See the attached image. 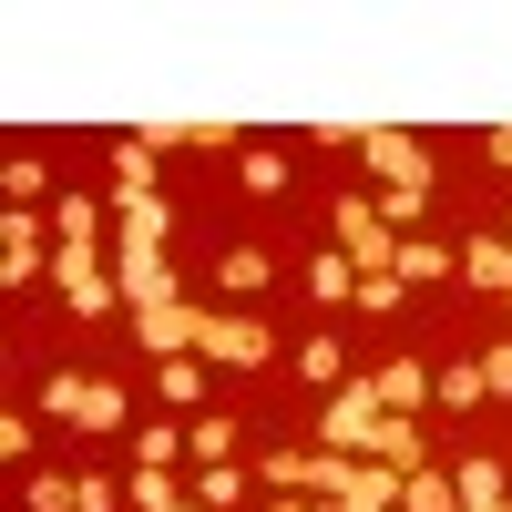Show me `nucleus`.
<instances>
[{
    "label": "nucleus",
    "mask_w": 512,
    "mask_h": 512,
    "mask_svg": "<svg viewBox=\"0 0 512 512\" xmlns=\"http://www.w3.org/2000/svg\"><path fill=\"white\" fill-rule=\"evenodd\" d=\"M113 287H123V308H185V267L164 256L154 236H123V256H113Z\"/></svg>",
    "instance_id": "nucleus-1"
},
{
    "label": "nucleus",
    "mask_w": 512,
    "mask_h": 512,
    "mask_svg": "<svg viewBox=\"0 0 512 512\" xmlns=\"http://www.w3.org/2000/svg\"><path fill=\"white\" fill-rule=\"evenodd\" d=\"M379 379H338L328 390V410H318V451H349V461H369V441H379Z\"/></svg>",
    "instance_id": "nucleus-2"
},
{
    "label": "nucleus",
    "mask_w": 512,
    "mask_h": 512,
    "mask_svg": "<svg viewBox=\"0 0 512 512\" xmlns=\"http://www.w3.org/2000/svg\"><path fill=\"white\" fill-rule=\"evenodd\" d=\"M338 256H349L359 277H390V267H400V236L379 226V205H359V195H338Z\"/></svg>",
    "instance_id": "nucleus-3"
},
{
    "label": "nucleus",
    "mask_w": 512,
    "mask_h": 512,
    "mask_svg": "<svg viewBox=\"0 0 512 512\" xmlns=\"http://www.w3.org/2000/svg\"><path fill=\"white\" fill-rule=\"evenodd\" d=\"M195 349H205V359H226V369H267V328H256V318H226V308H205V318H195Z\"/></svg>",
    "instance_id": "nucleus-4"
},
{
    "label": "nucleus",
    "mask_w": 512,
    "mask_h": 512,
    "mask_svg": "<svg viewBox=\"0 0 512 512\" xmlns=\"http://www.w3.org/2000/svg\"><path fill=\"white\" fill-rule=\"evenodd\" d=\"M359 154H369V175L390 185V195H400V185H431V154H420L410 134H390V123H369V134H359Z\"/></svg>",
    "instance_id": "nucleus-5"
},
{
    "label": "nucleus",
    "mask_w": 512,
    "mask_h": 512,
    "mask_svg": "<svg viewBox=\"0 0 512 512\" xmlns=\"http://www.w3.org/2000/svg\"><path fill=\"white\" fill-rule=\"evenodd\" d=\"M195 318H205L195 297H185V308H144V318H134V338H144L154 359H195Z\"/></svg>",
    "instance_id": "nucleus-6"
},
{
    "label": "nucleus",
    "mask_w": 512,
    "mask_h": 512,
    "mask_svg": "<svg viewBox=\"0 0 512 512\" xmlns=\"http://www.w3.org/2000/svg\"><path fill=\"white\" fill-rule=\"evenodd\" d=\"M0 277L31 287V277H52V226H31L21 205H11V256H0Z\"/></svg>",
    "instance_id": "nucleus-7"
},
{
    "label": "nucleus",
    "mask_w": 512,
    "mask_h": 512,
    "mask_svg": "<svg viewBox=\"0 0 512 512\" xmlns=\"http://www.w3.org/2000/svg\"><path fill=\"white\" fill-rule=\"evenodd\" d=\"M400 287H441V277H461V256L451 246H431V236H400V267H390Z\"/></svg>",
    "instance_id": "nucleus-8"
},
{
    "label": "nucleus",
    "mask_w": 512,
    "mask_h": 512,
    "mask_svg": "<svg viewBox=\"0 0 512 512\" xmlns=\"http://www.w3.org/2000/svg\"><path fill=\"white\" fill-rule=\"evenodd\" d=\"M461 277L492 287V297H512V246L502 236H472V246H461Z\"/></svg>",
    "instance_id": "nucleus-9"
},
{
    "label": "nucleus",
    "mask_w": 512,
    "mask_h": 512,
    "mask_svg": "<svg viewBox=\"0 0 512 512\" xmlns=\"http://www.w3.org/2000/svg\"><path fill=\"white\" fill-rule=\"evenodd\" d=\"M72 420H82V431L103 441V431H123V420H134V400H123L113 379H82V410H72Z\"/></svg>",
    "instance_id": "nucleus-10"
},
{
    "label": "nucleus",
    "mask_w": 512,
    "mask_h": 512,
    "mask_svg": "<svg viewBox=\"0 0 512 512\" xmlns=\"http://www.w3.org/2000/svg\"><path fill=\"white\" fill-rule=\"evenodd\" d=\"M400 512H461L451 472H431V461H420V472H400Z\"/></svg>",
    "instance_id": "nucleus-11"
},
{
    "label": "nucleus",
    "mask_w": 512,
    "mask_h": 512,
    "mask_svg": "<svg viewBox=\"0 0 512 512\" xmlns=\"http://www.w3.org/2000/svg\"><path fill=\"white\" fill-rule=\"evenodd\" d=\"M236 185L277 205V195H287V154H267V144H246V154H236Z\"/></svg>",
    "instance_id": "nucleus-12"
},
{
    "label": "nucleus",
    "mask_w": 512,
    "mask_h": 512,
    "mask_svg": "<svg viewBox=\"0 0 512 512\" xmlns=\"http://www.w3.org/2000/svg\"><path fill=\"white\" fill-rule=\"evenodd\" d=\"M154 390L175 410H205V359H154Z\"/></svg>",
    "instance_id": "nucleus-13"
},
{
    "label": "nucleus",
    "mask_w": 512,
    "mask_h": 512,
    "mask_svg": "<svg viewBox=\"0 0 512 512\" xmlns=\"http://www.w3.org/2000/svg\"><path fill=\"white\" fill-rule=\"evenodd\" d=\"M451 492H461V512H502V502H512L492 461H461V472H451Z\"/></svg>",
    "instance_id": "nucleus-14"
},
{
    "label": "nucleus",
    "mask_w": 512,
    "mask_h": 512,
    "mask_svg": "<svg viewBox=\"0 0 512 512\" xmlns=\"http://www.w3.org/2000/svg\"><path fill=\"white\" fill-rule=\"evenodd\" d=\"M113 216H123V236H154V246H164L175 205H164V195H113Z\"/></svg>",
    "instance_id": "nucleus-15"
},
{
    "label": "nucleus",
    "mask_w": 512,
    "mask_h": 512,
    "mask_svg": "<svg viewBox=\"0 0 512 512\" xmlns=\"http://www.w3.org/2000/svg\"><path fill=\"white\" fill-rule=\"evenodd\" d=\"M308 297H318V308L359 297V267H349V256H308Z\"/></svg>",
    "instance_id": "nucleus-16"
},
{
    "label": "nucleus",
    "mask_w": 512,
    "mask_h": 512,
    "mask_svg": "<svg viewBox=\"0 0 512 512\" xmlns=\"http://www.w3.org/2000/svg\"><path fill=\"white\" fill-rule=\"evenodd\" d=\"M216 277H226V297H256V287H267L277 267H267L256 246H226V256H216Z\"/></svg>",
    "instance_id": "nucleus-17"
},
{
    "label": "nucleus",
    "mask_w": 512,
    "mask_h": 512,
    "mask_svg": "<svg viewBox=\"0 0 512 512\" xmlns=\"http://www.w3.org/2000/svg\"><path fill=\"white\" fill-rule=\"evenodd\" d=\"M185 451H195V461H226V451H236V420H226V410H195Z\"/></svg>",
    "instance_id": "nucleus-18"
},
{
    "label": "nucleus",
    "mask_w": 512,
    "mask_h": 512,
    "mask_svg": "<svg viewBox=\"0 0 512 512\" xmlns=\"http://www.w3.org/2000/svg\"><path fill=\"white\" fill-rule=\"evenodd\" d=\"M123 502H134V512H175L185 492H175V472H144V461H134V482H123Z\"/></svg>",
    "instance_id": "nucleus-19"
},
{
    "label": "nucleus",
    "mask_w": 512,
    "mask_h": 512,
    "mask_svg": "<svg viewBox=\"0 0 512 512\" xmlns=\"http://www.w3.org/2000/svg\"><path fill=\"white\" fill-rule=\"evenodd\" d=\"M431 390H441V410H472V400H482V359H451Z\"/></svg>",
    "instance_id": "nucleus-20"
},
{
    "label": "nucleus",
    "mask_w": 512,
    "mask_h": 512,
    "mask_svg": "<svg viewBox=\"0 0 512 512\" xmlns=\"http://www.w3.org/2000/svg\"><path fill=\"white\" fill-rule=\"evenodd\" d=\"M113 195H154V144H123L113 154Z\"/></svg>",
    "instance_id": "nucleus-21"
},
{
    "label": "nucleus",
    "mask_w": 512,
    "mask_h": 512,
    "mask_svg": "<svg viewBox=\"0 0 512 512\" xmlns=\"http://www.w3.org/2000/svg\"><path fill=\"white\" fill-rule=\"evenodd\" d=\"M195 502H205V512H226V502H246V472H236V461H205V482H195Z\"/></svg>",
    "instance_id": "nucleus-22"
},
{
    "label": "nucleus",
    "mask_w": 512,
    "mask_h": 512,
    "mask_svg": "<svg viewBox=\"0 0 512 512\" xmlns=\"http://www.w3.org/2000/svg\"><path fill=\"white\" fill-rule=\"evenodd\" d=\"M297 369H308L318 390H338V379H349V369H338V338H297Z\"/></svg>",
    "instance_id": "nucleus-23"
},
{
    "label": "nucleus",
    "mask_w": 512,
    "mask_h": 512,
    "mask_svg": "<svg viewBox=\"0 0 512 512\" xmlns=\"http://www.w3.org/2000/svg\"><path fill=\"white\" fill-rule=\"evenodd\" d=\"M0 185H11V205H21V216H31V205L52 195V164H31V154H21V164H11V175H0Z\"/></svg>",
    "instance_id": "nucleus-24"
},
{
    "label": "nucleus",
    "mask_w": 512,
    "mask_h": 512,
    "mask_svg": "<svg viewBox=\"0 0 512 512\" xmlns=\"http://www.w3.org/2000/svg\"><path fill=\"white\" fill-rule=\"evenodd\" d=\"M52 246H93V205H82V195L52 205Z\"/></svg>",
    "instance_id": "nucleus-25"
},
{
    "label": "nucleus",
    "mask_w": 512,
    "mask_h": 512,
    "mask_svg": "<svg viewBox=\"0 0 512 512\" xmlns=\"http://www.w3.org/2000/svg\"><path fill=\"white\" fill-rule=\"evenodd\" d=\"M410 400H420V369L390 359V369H379V410H400V420H410Z\"/></svg>",
    "instance_id": "nucleus-26"
},
{
    "label": "nucleus",
    "mask_w": 512,
    "mask_h": 512,
    "mask_svg": "<svg viewBox=\"0 0 512 512\" xmlns=\"http://www.w3.org/2000/svg\"><path fill=\"white\" fill-rule=\"evenodd\" d=\"M175 451H185V431H134V461H144V472H175Z\"/></svg>",
    "instance_id": "nucleus-27"
},
{
    "label": "nucleus",
    "mask_w": 512,
    "mask_h": 512,
    "mask_svg": "<svg viewBox=\"0 0 512 512\" xmlns=\"http://www.w3.org/2000/svg\"><path fill=\"white\" fill-rule=\"evenodd\" d=\"M482 390L512 400V338H492V349H482Z\"/></svg>",
    "instance_id": "nucleus-28"
},
{
    "label": "nucleus",
    "mask_w": 512,
    "mask_h": 512,
    "mask_svg": "<svg viewBox=\"0 0 512 512\" xmlns=\"http://www.w3.org/2000/svg\"><path fill=\"white\" fill-rule=\"evenodd\" d=\"M72 502H82V512H113V502H123V482H103V472H82V482H72Z\"/></svg>",
    "instance_id": "nucleus-29"
},
{
    "label": "nucleus",
    "mask_w": 512,
    "mask_h": 512,
    "mask_svg": "<svg viewBox=\"0 0 512 512\" xmlns=\"http://www.w3.org/2000/svg\"><path fill=\"white\" fill-rule=\"evenodd\" d=\"M482 154H492L502 175H512V123H492V134H482Z\"/></svg>",
    "instance_id": "nucleus-30"
},
{
    "label": "nucleus",
    "mask_w": 512,
    "mask_h": 512,
    "mask_svg": "<svg viewBox=\"0 0 512 512\" xmlns=\"http://www.w3.org/2000/svg\"><path fill=\"white\" fill-rule=\"evenodd\" d=\"M175 512H205V502H175Z\"/></svg>",
    "instance_id": "nucleus-31"
},
{
    "label": "nucleus",
    "mask_w": 512,
    "mask_h": 512,
    "mask_svg": "<svg viewBox=\"0 0 512 512\" xmlns=\"http://www.w3.org/2000/svg\"><path fill=\"white\" fill-rule=\"evenodd\" d=\"M308 512H338V502H308Z\"/></svg>",
    "instance_id": "nucleus-32"
},
{
    "label": "nucleus",
    "mask_w": 512,
    "mask_h": 512,
    "mask_svg": "<svg viewBox=\"0 0 512 512\" xmlns=\"http://www.w3.org/2000/svg\"><path fill=\"white\" fill-rule=\"evenodd\" d=\"M502 246H512V236H502Z\"/></svg>",
    "instance_id": "nucleus-33"
}]
</instances>
